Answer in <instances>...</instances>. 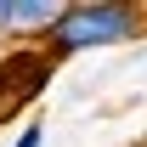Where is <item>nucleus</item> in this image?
<instances>
[{
    "mask_svg": "<svg viewBox=\"0 0 147 147\" xmlns=\"http://www.w3.org/2000/svg\"><path fill=\"white\" fill-rule=\"evenodd\" d=\"M147 34V6L130 0H62V17L45 34L51 57H85V51H113Z\"/></svg>",
    "mask_w": 147,
    "mask_h": 147,
    "instance_id": "f257e3e1",
    "label": "nucleus"
},
{
    "mask_svg": "<svg viewBox=\"0 0 147 147\" xmlns=\"http://www.w3.org/2000/svg\"><path fill=\"white\" fill-rule=\"evenodd\" d=\"M62 17V0H0V40H45Z\"/></svg>",
    "mask_w": 147,
    "mask_h": 147,
    "instance_id": "f03ea898",
    "label": "nucleus"
},
{
    "mask_svg": "<svg viewBox=\"0 0 147 147\" xmlns=\"http://www.w3.org/2000/svg\"><path fill=\"white\" fill-rule=\"evenodd\" d=\"M6 147H45V125H40V119H34V125H23Z\"/></svg>",
    "mask_w": 147,
    "mask_h": 147,
    "instance_id": "7ed1b4c3",
    "label": "nucleus"
}]
</instances>
